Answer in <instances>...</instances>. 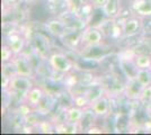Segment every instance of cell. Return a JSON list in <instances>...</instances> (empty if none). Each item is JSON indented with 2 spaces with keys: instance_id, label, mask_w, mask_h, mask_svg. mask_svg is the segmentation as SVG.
I'll return each instance as SVG.
<instances>
[{
  "instance_id": "obj_1",
  "label": "cell",
  "mask_w": 151,
  "mask_h": 135,
  "mask_svg": "<svg viewBox=\"0 0 151 135\" xmlns=\"http://www.w3.org/2000/svg\"><path fill=\"white\" fill-rule=\"evenodd\" d=\"M111 46L105 45L104 43L99 45H95V46H88V47H82L79 50L80 55L83 60L86 61H93V62H99L104 59L108 58L112 51H111Z\"/></svg>"
},
{
  "instance_id": "obj_2",
  "label": "cell",
  "mask_w": 151,
  "mask_h": 135,
  "mask_svg": "<svg viewBox=\"0 0 151 135\" xmlns=\"http://www.w3.org/2000/svg\"><path fill=\"white\" fill-rule=\"evenodd\" d=\"M47 62L51 65L52 70L59 71L62 73H70L75 69V62L71 59L61 52H53L47 59Z\"/></svg>"
},
{
  "instance_id": "obj_3",
  "label": "cell",
  "mask_w": 151,
  "mask_h": 135,
  "mask_svg": "<svg viewBox=\"0 0 151 135\" xmlns=\"http://www.w3.org/2000/svg\"><path fill=\"white\" fill-rule=\"evenodd\" d=\"M104 35L103 33L94 25L87 26L82 31V39H81V46L82 47H88V46H95L104 43Z\"/></svg>"
},
{
  "instance_id": "obj_4",
  "label": "cell",
  "mask_w": 151,
  "mask_h": 135,
  "mask_svg": "<svg viewBox=\"0 0 151 135\" xmlns=\"http://www.w3.org/2000/svg\"><path fill=\"white\" fill-rule=\"evenodd\" d=\"M116 20L123 26L124 37H133L138 35L142 29V20L138 16H132L127 18H116Z\"/></svg>"
},
{
  "instance_id": "obj_5",
  "label": "cell",
  "mask_w": 151,
  "mask_h": 135,
  "mask_svg": "<svg viewBox=\"0 0 151 135\" xmlns=\"http://www.w3.org/2000/svg\"><path fill=\"white\" fill-rule=\"evenodd\" d=\"M45 29L52 36H54V37L60 39H62L63 36L65 35V33L68 32L69 26H68V24L62 18H60L59 16H57V17H53L51 19L46 20V23H45Z\"/></svg>"
},
{
  "instance_id": "obj_6",
  "label": "cell",
  "mask_w": 151,
  "mask_h": 135,
  "mask_svg": "<svg viewBox=\"0 0 151 135\" xmlns=\"http://www.w3.org/2000/svg\"><path fill=\"white\" fill-rule=\"evenodd\" d=\"M12 61L15 64V68H16V71H17L18 76H25V77L34 78L35 69L33 68L29 59L27 58L26 55H24V54L15 55Z\"/></svg>"
},
{
  "instance_id": "obj_7",
  "label": "cell",
  "mask_w": 151,
  "mask_h": 135,
  "mask_svg": "<svg viewBox=\"0 0 151 135\" xmlns=\"http://www.w3.org/2000/svg\"><path fill=\"white\" fill-rule=\"evenodd\" d=\"M82 31L83 29H73L69 27L68 32L65 33V35L62 39H60V41H62L65 47H68L72 51H79L81 46Z\"/></svg>"
},
{
  "instance_id": "obj_8",
  "label": "cell",
  "mask_w": 151,
  "mask_h": 135,
  "mask_svg": "<svg viewBox=\"0 0 151 135\" xmlns=\"http://www.w3.org/2000/svg\"><path fill=\"white\" fill-rule=\"evenodd\" d=\"M34 87V82H33V78L25 77V76H16L10 80V86L9 89L18 94H24L26 95L29 90Z\"/></svg>"
},
{
  "instance_id": "obj_9",
  "label": "cell",
  "mask_w": 151,
  "mask_h": 135,
  "mask_svg": "<svg viewBox=\"0 0 151 135\" xmlns=\"http://www.w3.org/2000/svg\"><path fill=\"white\" fill-rule=\"evenodd\" d=\"M145 87L137 80V78L134 79H127L124 86V92L123 96L129 100H140L141 95L143 92Z\"/></svg>"
},
{
  "instance_id": "obj_10",
  "label": "cell",
  "mask_w": 151,
  "mask_h": 135,
  "mask_svg": "<svg viewBox=\"0 0 151 135\" xmlns=\"http://www.w3.org/2000/svg\"><path fill=\"white\" fill-rule=\"evenodd\" d=\"M33 47L36 52L40 58L42 60H47L51 54L49 53L51 50L50 47V42L46 36L42 35V34H36L34 37V44Z\"/></svg>"
},
{
  "instance_id": "obj_11",
  "label": "cell",
  "mask_w": 151,
  "mask_h": 135,
  "mask_svg": "<svg viewBox=\"0 0 151 135\" xmlns=\"http://www.w3.org/2000/svg\"><path fill=\"white\" fill-rule=\"evenodd\" d=\"M90 107L94 110L97 117H107L112 113V101L107 95L93 103L90 105Z\"/></svg>"
},
{
  "instance_id": "obj_12",
  "label": "cell",
  "mask_w": 151,
  "mask_h": 135,
  "mask_svg": "<svg viewBox=\"0 0 151 135\" xmlns=\"http://www.w3.org/2000/svg\"><path fill=\"white\" fill-rule=\"evenodd\" d=\"M7 44L10 46L12 51L15 55L22 54L23 51L25 50L26 46V37L19 32L13 33L12 35L7 36Z\"/></svg>"
},
{
  "instance_id": "obj_13",
  "label": "cell",
  "mask_w": 151,
  "mask_h": 135,
  "mask_svg": "<svg viewBox=\"0 0 151 135\" xmlns=\"http://www.w3.org/2000/svg\"><path fill=\"white\" fill-rule=\"evenodd\" d=\"M119 65L120 70L124 74V77L127 79H134L137 78V74L139 72V69L134 59H127V58H119Z\"/></svg>"
},
{
  "instance_id": "obj_14",
  "label": "cell",
  "mask_w": 151,
  "mask_h": 135,
  "mask_svg": "<svg viewBox=\"0 0 151 135\" xmlns=\"http://www.w3.org/2000/svg\"><path fill=\"white\" fill-rule=\"evenodd\" d=\"M85 95L88 98L89 103L91 105V104L95 103L96 100L101 99V97L106 96L107 92H106L105 87H104V84H101V82L95 81L94 84H91L90 86L87 87V89L85 91Z\"/></svg>"
},
{
  "instance_id": "obj_15",
  "label": "cell",
  "mask_w": 151,
  "mask_h": 135,
  "mask_svg": "<svg viewBox=\"0 0 151 135\" xmlns=\"http://www.w3.org/2000/svg\"><path fill=\"white\" fill-rule=\"evenodd\" d=\"M131 8L139 17H151V0H133Z\"/></svg>"
},
{
  "instance_id": "obj_16",
  "label": "cell",
  "mask_w": 151,
  "mask_h": 135,
  "mask_svg": "<svg viewBox=\"0 0 151 135\" xmlns=\"http://www.w3.org/2000/svg\"><path fill=\"white\" fill-rule=\"evenodd\" d=\"M55 104V99L50 92H45L44 97L42 98V100L38 103V105L34 108L35 111H37L40 115H47L49 113L52 111L53 107Z\"/></svg>"
},
{
  "instance_id": "obj_17",
  "label": "cell",
  "mask_w": 151,
  "mask_h": 135,
  "mask_svg": "<svg viewBox=\"0 0 151 135\" xmlns=\"http://www.w3.org/2000/svg\"><path fill=\"white\" fill-rule=\"evenodd\" d=\"M45 91L42 87H33L27 94H26L25 97V101L27 104H29L33 108H35L36 106L38 105V103L42 100V98L44 97Z\"/></svg>"
},
{
  "instance_id": "obj_18",
  "label": "cell",
  "mask_w": 151,
  "mask_h": 135,
  "mask_svg": "<svg viewBox=\"0 0 151 135\" xmlns=\"http://www.w3.org/2000/svg\"><path fill=\"white\" fill-rule=\"evenodd\" d=\"M116 23H117L116 18H107L106 17L105 19L101 20L98 24H96V25H94V26H96V27L103 33V35H104L105 39H106V37L107 39H112Z\"/></svg>"
},
{
  "instance_id": "obj_19",
  "label": "cell",
  "mask_w": 151,
  "mask_h": 135,
  "mask_svg": "<svg viewBox=\"0 0 151 135\" xmlns=\"http://www.w3.org/2000/svg\"><path fill=\"white\" fill-rule=\"evenodd\" d=\"M101 10L107 18H119L121 16V0H108Z\"/></svg>"
},
{
  "instance_id": "obj_20",
  "label": "cell",
  "mask_w": 151,
  "mask_h": 135,
  "mask_svg": "<svg viewBox=\"0 0 151 135\" xmlns=\"http://www.w3.org/2000/svg\"><path fill=\"white\" fill-rule=\"evenodd\" d=\"M96 114L94 113V110L91 109V107L89 106L87 108H85V114L82 117L81 122L79 124L80 126V131L81 132H86L89 127H91L93 125H95V119H96Z\"/></svg>"
},
{
  "instance_id": "obj_21",
  "label": "cell",
  "mask_w": 151,
  "mask_h": 135,
  "mask_svg": "<svg viewBox=\"0 0 151 135\" xmlns=\"http://www.w3.org/2000/svg\"><path fill=\"white\" fill-rule=\"evenodd\" d=\"M83 114H85V108H80L75 105L67 108V118H68V122L70 123L80 124Z\"/></svg>"
},
{
  "instance_id": "obj_22",
  "label": "cell",
  "mask_w": 151,
  "mask_h": 135,
  "mask_svg": "<svg viewBox=\"0 0 151 135\" xmlns=\"http://www.w3.org/2000/svg\"><path fill=\"white\" fill-rule=\"evenodd\" d=\"M95 9H96L95 6L88 0V1L83 5V7L80 9V11H79V14H78V17H79L80 19L83 20V21L87 24V26H89L90 25V21H91V19H93Z\"/></svg>"
},
{
  "instance_id": "obj_23",
  "label": "cell",
  "mask_w": 151,
  "mask_h": 135,
  "mask_svg": "<svg viewBox=\"0 0 151 135\" xmlns=\"http://www.w3.org/2000/svg\"><path fill=\"white\" fill-rule=\"evenodd\" d=\"M36 129H38V132L43 134H52V133H55V124L52 119L51 121L44 119L38 123Z\"/></svg>"
},
{
  "instance_id": "obj_24",
  "label": "cell",
  "mask_w": 151,
  "mask_h": 135,
  "mask_svg": "<svg viewBox=\"0 0 151 135\" xmlns=\"http://www.w3.org/2000/svg\"><path fill=\"white\" fill-rule=\"evenodd\" d=\"M137 80L143 87L151 86V69H140L137 74Z\"/></svg>"
},
{
  "instance_id": "obj_25",
  "label": "cell",
  "mask_w": 151,
  "mask_h": 135,
  "mask_svg": "<svg viewBox=\"0 0 151 135\" xmlns=\"http://www.w3.org/2000/svg\"><path fill=\"white\" fill-rule=\"evenodd\" d=\"M134 61L139 69H151V55L149 54H137Z\"/></svg>"
},
{
  "instance_id": "obj_26",
  "label": "cell",
  "mask_w": 151,
  "mask_h": 135,
  "mask_svg": "<svg viewBox=\"0 0 151 135\" xmlns=\"http://www.w3.org/2000/svg\"><path fill=\"white\" fill-rule=\"evenodd\" d=\"M2 76L9 78L10 80L17 76V71H16V68H15V64H14L13 61H9V62H6V63H2Z\"/></svg>"
},
{
  "instance_id": "obj_27",
  "label": "cell",
  "mask_w": 151,
  "mask_h": 135,
  "mask_svg": "<svg viewBox=\"0 0 151 135\" xmlns=\"http://www.w3.org/2000/svg\"><path fill=\"white\" fill-rule=\"evenodd\" d=\"M87 1H88V0H67L68 9H69L70 13H72L73 15L78 16L80 9L83 7V5H85Z\"/></svg>"
},
{
  "instance_id": "obj_28",
  "label": "cell",
  "mask_w": 151,
  "mask_h": 135,
  "mask_svg": "<svg viewBox=\"0 0 151 135\" xmlns=\"http://www.w3.org/2000/svg\"><path fill=\"white\" fill-rule=\"evenodd\" d=\"M72 104L75 106H78L80 108H87L90 106V103H89L88 98L86 97L85 94H80V95H76V96H72Z\"/></svg>"
},
{
  "instance_id": "obj_29",
  "label": "cell",
  "mask_w": 151,
  "mask_h": 135,
  "mask_svg": "<svg viewBox=\"0 0 151 135\" xmlns=\"http://www.w3.org/2000/svg\"><path fill=\"white\" fill-rule=\"evenodd\" d=\"M14 56H15V54L12 51L10 46L7 44V43L1 46V62L2 63H6V62L12 61Z\"/></svg>"
},
{
  "instance_id": "obj_30",
  "label": "cell",
  "mask_w": 151,
  "mask_h": 135,
  "mask_svg": "<svg viewBox=\"0 0 151 135\" xmlns=\"http://www.w3.org/2000/svg\"><path fill=\"white\" fill-rule=\"evenodd\" d=\"M34 110L35 109L32 107L29 104H27L26 101H24V103H22L18 107H17V109H16V114L19 115V116H22L23 118H25L26 116H28L29 114H32Z\"/></svg>"
},
{
  "instance_id": "obj_31",
  "label": "cell",
  "mask_w": 151,
  "mask_h": 135,
  "mask_svg": "<svg viewBox=\"0 0 151 135\" xmlns=\"http://www.w3.org/2000/svg\"><path fill=\"white\" fill-rule=\"evenodd\" d=\"M38 114L37 111H33L32 114H29L28 116H26L25 118H24V124H27V125H31V126H34L35 129H36V126H37V124L41 122V119H40V117H38Z\"/></svg>"
},
{
  "instance_id": "obj_32",
  "label": "cell",
  "mask_w": 151,
  "mask_h": 135,
  "mask_svg": "<svg viewBox=\"0 0 151 135\" xmlns=\"http://www.w3.org/2000/svg\"><path fill=\"white\" fill-rule=\"evenodd\" d=\"M140 101L143 104V105H145V104H148L151 101V86L145 87L143 92H142L141 98H140Z\"/></svg>"
},
{
  "instance_id": "obj_33",
  "label": "cell",
  "mask_w": 151,
  "mask_h": 135,
  "mask_svg": "<svg viewBox=\"0 0 151 135\" xmlns=\"http://www.w3.org/2000/svg\"><path fill=\"white\" fill-rule=\"evenodd\" d=\"M105 132V129L101 127V126H97V125H93L91 127H89L85 133H88V134H103Z\"/></svg>"
},
{
  "instance_id": "obj_34",
  "label": "cell",
  "mask_w": 151,
  "mask_h": 135,
  "mask_svg": "<svg viewBox=\"0 0 151 135\" xmlns=\"http://www.w3.org/2000/svg\"><path fill=\"white\" fill-rule=\"evenodd\" d=\"M89 1L94 5L96 9H103L104 6L107 4V1H108V0H89Z\"/></svg>"
},
{
  "instance_id": "obj_35",
  "label": "cell",
  "mask_w": 151,
  "mask_h": 135,
  "mask_svg": "<svg viewBox=\"0 0 151 135\" xmlns=\"http://www.w3.org/2000/svg\"><path fill=\"white\" fill-rule=\"evenodd\" d=\"M23 0H2V4H4V7H8V8H12V7H15L19 5Z\"/></svg>"
},
{
  "instance_id": "obj_36",
  "label": "cell",
  "mask_w": 151,
  "mask_h": 135,
  "mask_svg": "<svg viewBox=\"0 0 151 135\" xmlns=\"http://www.w3.org/2000/svg\"><path fill=\"white\" fill-rule=\"evenodd\" d=\"M143 106H145V113H147V115H148V117L151 118V101L143 105Z\"/></svg>"
},
{
  "instance_id": "obj_37",
  "label": "cell",
  "mask_w": 151,
  "mask_h": 135,
  "mask_svg": "<svg viewBox=\"0 0 151 135\" xmlns=\"http://www.w3.org/2000/svg\"><path fill=\"white\" fill-rule=\"evenodd\" d=\"M25 4H27V5H31V4H35L37 0H23Z\"/></svg>"
},
{
  "instance_id": "obj_38",
  "label": "cell",
  "mask_w": 151,
  "mask_h": 135,
  "mask_svg": "<svg viewBox=\"0 0 151 135\" xmlns=\"http://www.w3.org/2000/svg\"><path fill=\"white\" fill-rule=\"evenodd\" d=\"M149 31H150V33H151V23H150V25H149Z\"/></svg>"
},
{
  "instance_id": "obj_39",
  "label": "cell",
  "mask_w": 151,
  "mask_h": 135,
  "mask_svg": "<svg viewBox=\"0 0 151 135\" xmlns=\"http://www.w3.org/2000/svg\"><path fill=\"white\" fill-rule=\"evenodd\" d=\"M62 1H67V0H62Z\"/></svg>"
}]
</instances>
